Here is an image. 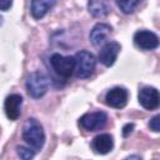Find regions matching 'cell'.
I'll return each instance as SVG.
<instances>
[{"label": "cell", "instance_id": "1", "mask_svg": "<svg viewBox=\"0 0 160 160\" xmlns=\"http://www.w3.org/2000/svg\"><path fill=\"white\" fill-rule=\"evenodd\" d=\"M22 139L34 149L40 150L45 142V132L36 119H28L22 129Z\"/></svg>", "mask_w": 160, "mask_h": 160}, {"label": "cell", "instance_id": "2", "mask_svg": "<svg viewBox=\"0 0 160 160\" xmlns=\"http://www.w3.org/2000/svg\"><path fill=\"white\" fill-rule=\"evenodd\" d=\"M48 88H49V79L45 74L40 71L31 72L26 79L28 94L34 99H39L44 96L48 91Z\"/></svg>", "mask_w": 160, "mask_h": 160}, {"label": "cell", "instance_id": "3", "mask_svg": "<svg viewBox=\"0 0 160 160\" xmlns=\"http://www.w3.org/2000/svg\"><path fill=\"white\" fill-rule=\"evenodd\" d=\"M74 58H75V72H76V76L81 78V79L89 78L95 70V65H96L95 56L91 52L86 51V50H81Z\"/></svg>", "mask_w": 160, "mask_h": 160}, {"label": "cell", "instance_id": "4", "mask_svg": "<svg viewBox=\"0 0 160 160\" xmlns=\"http://www.w3.org/2000/svg\"><path fill=\"white\" fill-rule=\"evenodd\" d=\"M50 64L55 72L62 78H70L75 71V58L72 56L52 54L50 58Z\"/></svg>", "mask_w": 160, "mask_h": 160}, {"label": "cell", "instance_id": "5", "mask_svg": "<svg viewBox=\"0 0 160 160\" xmlns=\"http://www.w3.org/2000/svg\"><path fill=\"white\" fill-rule=\"evenodd\" d=\"M108 121V115L104 111H96V112H89L80 118L79 122L81 128H84L88 131H96L105 126Z\"/></svg>", "mask_w": 160, "mask_h": 160}, {"label": "cell", "instance_id": "6", "mask_svg": "<svg viewBox=\"0 0 160 160\" xmlns=\"http://www.w3.org/2000/svg\"><path fill=\"white\" fill-rule=\"evenodd\" d=\"M134 42L142 50H154L159 46V38L156 34L149 30L136 31L134 35Z\"/></svg>", "mask_w": 160, "mask_h": 160}, {"label": "cell", "instance_id": "7", "mask_svg": "<svg viewBox=\"0 0 160 160\" xmlns=\"http://www.w3.org/2000/svg\"><path fill=\"white\" fill-rule=\"evenodd\" d=\"M128 99H129L128 90L125 88H120V86L110 89L105 95L106 104L109 106H111V108H115V109L124 108L126 105V102H128Z\"/></svg>", "mask_w": 160, "mask_h": 160}, {"label": "cell", "instance_id": "8", "mask_svg": "<svg viewBox=\"0 0 160 160\" xmlns=\"http://www.w3.org/2000/svg\"><path fill=\"white\" fill-rule=\"evenodd\" d=\"M139 102L146 110H154L159 106V91L151 86H144L139 91Z\"/></svg>", "mask_w": 160, "mask_h": 160}, {"label": "cell", "instance_id": "9", "mask_svg": "<svg viewBox=\"0 0 160 160\" xmlns=\"http://www.w3.org/2000/svg\"><path fill=\"white\" fill-rule=\"evenodd\" d=\"M120 49H121V46L118 41L106 42L99 52V60L105 66H111L115 62V60L118 58V54L120 52Z\"/></svg>", "mask_w": 160, "mask_h": 160}, {"label": "cell", "instance_id": "10", "mask_svg": "<svg viewBox=\"0 0 160 160\" xmlns=\"http://www.w3.org/2000/svg\"><path fill=\"white\" fill-rule=\"evenodd\" d=\"M22 104V98L19 94H12L5 99L4 109L5 114L10 120H16L20 116V108Z\"/></svg>", "mask_w": 160, "mask_h": 160}, {"label": "cell", "instance_id": "11", "mask_svg": "<svg viewBox=\"0 0 160 160\" xmlns=\"http://www.w3.org/2000/svg\"><path fill=\"white\" fill-rule=\"evenodd\" d=\"M91 146L95 152L104 155V154H108L109 151H111V149L114 146V140H112L111 135H109V134H100L96 138H94Z\"/></svg>", "mask_w": 160, "mask_h": 160}, {"label": "cell", "instance_id": "12", "mask_svg": "<svg viewBox=\"0 0 160 160\" xmlns=\"http://www.w3.org/2000/svg\"><path fill=\"white\" fill-rule=\"evenodd\" d=\"M88 10L94 18H104L111 10L110 1L109 0H89Z\"/></svg>", "mask_w": 160, "mask_h": 160}, {"label": "cell", "instance_id": "13", "mask_svg": "<svg viewBox=\"0 0 160 160\" xmlns=\"http://www.w3.org/2000/svg\"><path fill=\"white\" fill-rule=\"evenodd\" d=\"M56 0H32L31 1V15L34 19L39 20L46 15V12L54 8Z\"/></svg>", "mask_w": 160, "mask_h": 160}, {"label": "cell", "instance_id": "14", "mask_svg": "<svg viewBox=\"0 0 160 160\" xmlns=\"http://www.w3.org/2000/svg\"><path fill=\"white\" fill-rule=\"evenodd\" d=\"M110 32H111V26L110 25L104 24V22H99L92 28V30L90 32V41L95 46H98V45L102 44L106 40V38Z\"/></svg>", "mask_w": 160, "mask_h": 160}, {"label": "cell", "instance_id": "15", "mask_svg": "<svg viewBox=\"0 0 160 160\" xmlns=\"http://www.w3.org/2000/svg\"><path fill=\"white\" fill-rule=\"evenodd\" d=\"M140 1L141 0H116V4L124 14H130L138 8Z\"/></svg>", "mask_w": 160, "mask_h": 160}, {"label": "cell", "instance_id": "16", "mask_svg": "<svg viewBox=\"0 0 160 160\" xmlns=\"http://www.w3.org/2000/svg\"><path fill=\"white\" fill-rule=\"evenodd\" d=\"M18 154H19V156L21 158V159H24V160H29V159H31L32 156H34V151H31L30 149H28V148H25V146H18Z\"/></svg>", "mask_w": 160, "mask_h": 160}, {"label": "cell", "instance_id": "17", "mask_svg": "<svg viewBox=\"0 0 160 160\" xmlns=\"http://www.w3.org/2000/svg\"><path fill=\"white\" fill-rule=\"evenodd\" d=\"M149 126H150V129H151L152 131H155V132L160 131V116H159V115L154 116V118L150 120Z\"/></svg>", "mask_w": 160, "mask_h": 160}, {"label": "cell", "instance_id": "18", "mask_svg": "<svg viewBox=\"0 0 160 160\" xmlns=\"http://www.w3.org/2000/svg\"><path fill=\"white\" fill-rule=\"evenodd\" d=\"M12 5V0H0V10H9L10 6Z\"/></svg>", "mask_w": 160, "mask_h": 160}, {"label": "cell", "instance_id": "19", "mask_svg": "<svg viewBox=\"0 0 160 160\" xmlns=\"http://www.w3.org/2000/svg\"><path fill=\"white\" fill-rule=\"evenodd\" d=\"M132 129H134V124H126L124 126V129H122V135L124 136H128L132 131Z\"/></svg>", "mask_w": 160, "mask_h": 160}, {"label": "cell", "instance_id": "20", "mask_svg": "<svg viewBox=\"0 0 160 160\" xmlns=\"http://www.w3.org/2000/svg\"><path fill=\"white\" fill-rule=\"evenodd\" d=\"M1 24H2V18L0 16V25H1Z\"/></svg>", "mask_w": 160, "mask_h": 160}]
</instances>
